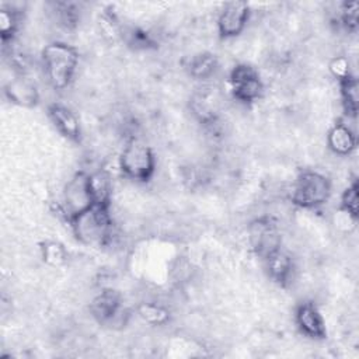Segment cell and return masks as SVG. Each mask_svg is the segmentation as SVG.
Listing matches in <instances>:
<instances>
[{"label": "cell", "instance_id": "1", "mask_svg": "<svg viewBox=\"0 0 359 359\" xmlns=\"http://www.w3.org/2000/svg\"><path fill=\"white\" fill-rule=\"evenodd\" d=\"M41 60L45 77L53 90L63 91L72 84L79 67V52L73 45L52 41L43 46Z\"/></svg>", "mask_w": 359, "mask_h": 359}, {"label": "cell", "instance_id": "2", "mask_svg": "<svg viewBox=\"0 0 359 359\" xmlns=\"http://www.w3.org/2000/svg\"><path fill=\"white\" fill-rule=\"evenodd\" d=\"M74 237L88 247H105L112 241L114 220L109 208L93 205L69 220Z\"/></svg>", "mask_w": 359, "mask_h": 359}, {"label": "cell", "instance_id": "3", "mask_svg": "<svg viewBox=\"0 0 359 359\" xmlns=\"http://www.w3.org/2000/svg\"><path fill=\"white\" fill-rule=\"evenodd\" d=\"M118 163L123 177L136 182L150 181L157 165L153 149L135 135L126 139Z\"/></svg>", "mask_w": 359, "mask_h": 359}, {"label": "cell", "instance_id": "4", "mask_svg": "<svg viewBox=\"0 0 359 359\" xmlns=\"http://www.w3.org/2000/svg\"><path fill=\"white\" fill-rule=\"evenodd\" d=\"M331 192L328 177L314 170H304L292 184L290 202L302 209H317L330 201Z\"/></svg>", "mask_w": 359, "mask_h": 359}, {"label": "cell", "instance_id": "5", "mask_svg": "<svg viewBox=\"0 0 359 359\" xmlns=\"http://www.w3.org/2000/svg\"><path fill=\"white\" fill-rule=\"evenodd\" d=\"M229 87L233 98L241 104H252L264 94V81L257 67L237 63L229 73Z\"/></svg>", "mask_w": 359, "mask_h": 359}, {"label": "cell", "instance_id": "6", "mask_svg": "<svg viewBox=\"0 0 359 359\" xmlns=\"http://www.w3.org/2000/svg\"><path fill=\"white\" fill-rule=\"evenodd\" d=\"M93 205L94 203H93V196L90 189L88 172L83 170L74 172L67 180L62 191V202H60L62 213L66 216L69 222L74 216L91 208Z\"/></svg>", "mask_w": 359, "mask_h": 359}, {"label": "cell", "instance_id": "7", "mask_svg": "<svg viewBox=\"0 0 359 359\" xmlns=\"http://www.w3.org/2000/svg\"><path fill=\"white\" fill-rule=\"evenodd\" d=\"M247 234L252 251L261 259L282 247V236L278 222L271 216H259L251 220Z\"/></svg>", "mask_w": 359, "mask_h": 359}, {"label": "cell", "instance_id": "8", "mask_svg": "<svg viewBox=\"0 0 359 359\" xmlns=\"http://www.w3.org/2000/svg\"><path fill=\"white\" fill-rule=\"evenodd\" d=\"M90 314L101 325H111L114 323H125L126 311L123 309L122 296L112 287H104L90 302Z\"/></svg>", "mask_w": 359, "mask_h": 359}, {"label": "cell", "instance_id": "9", "mask_svg": "<svg viewBox=\"0 0 359 359\" xmlns=\"http://www.w3.org/2000/svg\"><path fill=\"white\" fill-rule=\"evenodd\" d=\"M251 13V7L245 1L224 3L216 20V27L220 38L231 39L238 36L245 29Z\"/></svg>", "mask_w": 359, "mask_h": 359}, {"label": "cell", "instance_id": "10", "mask_svg": "<svg viewBox=\"0 0 359 359\" xmlns=\"http://www.w3.org/2000/svg\"><path fill=\"white\" fill-rule=\"evenodd\" d=\"M294 323L299 331L310 339L323 341L327 338L325 320L317 304L311 300H303L296 306Z\"/></svg>", "mask_w": 359, "mask_h": 359}, {"label": "cell", "instance_id": "11", "mask_svg": "<svg viewBox=\"0 0 359 359\" xmlns=\"http://www.w3.org/2000/svg\"><path fill=\"white\" fill-rule=\"evenodd\" d=\"M265 271L268 276L279 286L286 287L290 285V282L294 278V259L290 255L289 251H286L283 247H279L278 250L268 254L265 258H262Z\"/></svg>", "mask_w": 359, "mask_h": 359}, {"label": "cell", "instance_id": "12", "mask_svg": "<svg viewBox=\"0 0 359 359\" xmlns=\"http://www.w3.org/2000/svg\"><path fill=\"white\" fill-rule=\"evenodd\" d=\"M6 97L15 105L31 108L39 101V93L35 83L24 73L17 72L4 86Z\"/></svg>", "mask_w": 359, "mask_h": 359}, {"label": "cell", "instance_id": "13", "mask_svg": "<svg viewBox=\"0 0 359 359\" xmlns=\"http://www.w3.org/2000/svg\"><path fill=\"white\" fill-rule=\"evenodd\" d=\"M48 116L59 130L60 135L67 137L70 142L80 143L81 140V125L76 112L62 102H52L48 105Z\"/></svg>", "mask_w": 359, "mask_h": 359}, {"label": "cell", "instance_id": "14", "mask_svg": "<svg viewBox=\"0 0 359 359\" xmlns=\"http://www.w3.org/2000/svg\"><path fill=\"white\" fill-rule=\"evenodd\" d=\"M327 146L335 156H349L358 146L356 133L345 121L339 119L327 132Z\"/></svg>", "mask_w": 359, "mask_h": 359}, {"label": "cell", "instance_id": "15", "mask_svg": "<svg viewBox=\"0 0 359 359\" xmlns=\"http://www.w3.org/2000/svg\"><path fill=\"white\" fill-rule=\"evenodd\" d=\"M90 180V189L93 196V203L98 206H107L111 208V199H112V180L109 174L100 168L93 172H88Z\"/></svg>", "mask_w": 359, "mask_h": 359}, {"label": "cell", "instance_id": "16", "mask_svg": "<svg viewBox=\"0 0 359 359\" xmlns=\"http://www.w3.org/2000/svg\"><path fill=\"white\" fill-rule=\"evenodd\" d=\"M219 67V62L216 55L210 52H199L191 56L187 69L191 77L196 80H208L210 79Z\"/></svg>", "mask_w": 359, "mask_h": 359}, {"label": "cell", "instance_id": "17", "mask_svg": "<svg viewBox=\"0 0 359 359\" xmlns=\"http://www.w3.org/2000/svg\"><path fill=\"white\" fill-rule=\"evenodd\" d=\"M341 105L348 118H355L359 108V84L355 76L338 81Z\"/></svg>", "mask_w": 359, "mask_h": 359}, {"label": "cell", "instance_id": "18", "mask_svg": "<svg viewBox=\"0 0 359 359\" xmlns=\"http://www.w3.org/2000/svg\"><path fill=\"white\" fill-rule=\"evenodd\" d=\"M21 22V11L14 6L3 4L0 7V34L1 42L6 45L13 42L15 34L18 32Z\"/></svg>", "mask_w": 359, "mask_h": 359}, {"label": "cell", "instance_id": "19", "mask_svg": "<svg viewBox=\"0 0 359 359\" xmlns=\"http://www.w3.org/2000/svg\"><path fill=\"white\" fill-rule=\"evenodd\" d=\"M136 313L146 324L156 327L165 325L171 318L170 310L157 302H143L137 304Z\"/></svg>", "mask_w": 359, "mask_h": 359}, {"label": "cell", "instance_id": "20", "mask_svg": "<svg viewBox=\"0 0 359 359\" xmlns=\"http://www.w3.org/2000/svg\"><path fill=\"white\" fill-rule=\"evenodd\" d=\"M334 21L346 32H355L359 22V3L342 1L338 4Z\"/></svg>", "mask_w": 359, "mask_h": 359}, {"label": "cell", "instance_id": "21", "mask_svg": "<svg viewBox=\"0 0 359 359\" xmlns=\"http://www.w3.org/2000/svg\"><path fill=\"white\" fill-rule=\"evenodd\" d=\"M339 210L349 215L352 219L358 220L359 216V185L353 180L341 194L339 198Z\"/></svg>", "mask_w": 359, "mask_h": 359}, {"label": "cell", "instance_id": "22", "mask_svg": "<svg viewBox=\"0 0 359 359\" xmlns=\"http://www.w3.org/2000/svg\"><path fill=\"white\" fill-rule=\"evenodd\" d=\"M41 257L46 265L59 268L67 261V251L57 241H45L41 245Z\"/></svg>", "mask_w": 359, "mask_h": 359}, {"label": "cell", "instance_id": "23", "mask_svg": "<svg viewBox=\"0 0 359 359\" xmlns=\"http://www.w3.org/2000/svg\"><path fill=\"white\" fill-rule=\"evenodd\" d=\"M328 70L332 74V77L337 79V81H341V80H345V79L353 76L352 70H351L349 59L344 55L334 56L328 63Z\"/></svg>", "mask_w": 359, "mask_h": 359}]
</instances>
